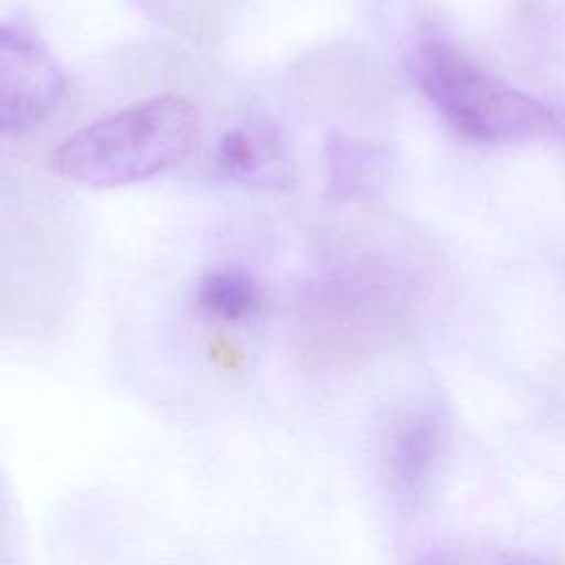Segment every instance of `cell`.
Returning <instances> with one entry per match:
<instances>
[{
    "label": "cell",
    "mask_w": 565,
    "mask_h": 565,
    "mask_svg": "<svg viewBox=\"0 0 565 565\" xmlns=\"http://www.w3.org/2000/svg\"><path fill=\"white\" fill-rule=\"evenodd\" d=\"M199 307L218 320L243 322L260 309V287L243 269L207 271L196 287Z\"/></svg>",
    "instance_id": "8992f818"
},
{
    "label": "cell",
    "mask_w": 565,
    "mask_h": 565,
    "mask_svg": "<svg viewBox=\"0 0 565 565\" xmlns=\"http://www.w3.org/2000/svg\"><path fill=\"white\" fill-rule=\"evenodd\" d=\"M441 448V422L433 411H413L393 430L388 441V481L393 494L413 508L435 468Z\"/></svg>",
    "instance_id": "277c9868"
},
{
    "label": "cell",
    "mask_w": 565,
    "mask_h": 565,
    "mask_svg": "<svg viewBox=\"0 0 565 565\" xmlns=\"http://www.w3.org/2000/svg\"><path fill=\"white\" fill-rule=\"evenodd\" d=\"M413 565H556L550 558L512 552L503 547L448 543L422 552Z\"/></svg>",
    "instance_id": "52a82bcc"
},
{
    "label": "cell",
    "mask_w": 565,
    "mask_h": 565,
    "mask_svg": "<svg viewBox=\"0 0 565 565\" xmlns=\"http://www.w3.org/2000/svg\"><path fill=\"white\" fill-rule=\"evenodd\" d=\"M64 93V71L22 20L0 26V126L22 135L40 126Z\"/></svg>",
    "instance_id": "3957f363"
},
{
    "label": "cell",
    "mask_w": 565,
    "mask_h": 565,
    "mask_svg": "<svg viewBox=\"0 0 565 565\" xmlns=\"http://www.w3.org/2000/svg\"><path fill=\"white\" fill-rule=\"evenodd\" d=\"M263 143L247 130H227L216 148V163L223 172L236 179H252L260 168Z\"/></svg>",
    "instance_id": "ba28073f"
},
{
    "label": "cell",
    "mask_w": 565,
    "mask_h": 565,
    "mask_svg": "<svg viewBox=\"0 0 565 565\" xmlns=\"http://www.w3.org/2000/svg\"><path fill=\"white\" fill-rule=\"evenodd\" d=\"M196 135V108L183 97L161 95L77 128L53 150L49 163L73 183L128 185L179 166Z\"/></svg>",
    "instance_id": "6da1fadb"
},
{
    "label": "cell",
    "mask_w": 565,
    "mask_h": 565,
    "mask_svg": "<svg viewBox=\"0 0 565 565\" xmlns=\"http://www.w3.org/2000/svg\"><path fill=\"white\" fill-rule=\"evenodd\" d=\"M411 71L419 90L461 137L483 143H523L554 126L545 104L488 73L448 42H422Z\"/></svg>",
    "instance_id": "7a4b0ae2"
},
{
    "label": "cell",
    "mask_w": 565,
    "mask_h": 565,
    "mask_svg": "<svg viewBox=\"0 0 565 565\" xmlns=\"http://www.w3.org/2000/svg\"><path fill=\"white\" fill-rule=\"evenodd\" d=\"M329 194L333 199H351L369 194L384 177V154L373 143L347 135H333L327 143Z\"/></svg>",
    "instance_id": "5b68a950"
}]
</instances>
